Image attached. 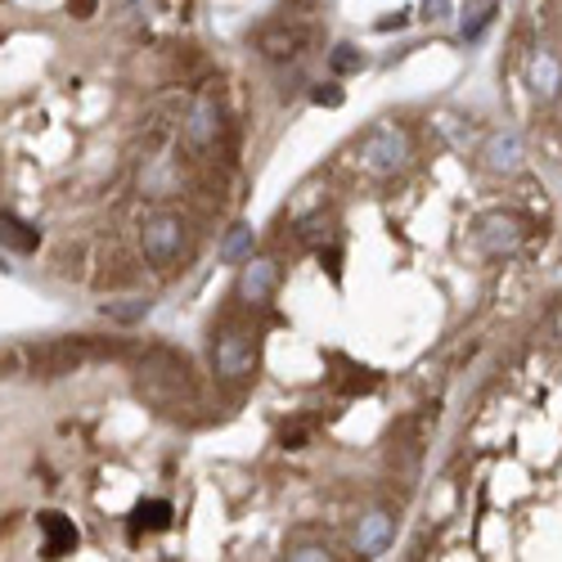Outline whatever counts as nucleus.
Returning <instances> with one entry per match:
<instances>
[{
    "label": "nucleus",
    "instance_id": "f257e3e1",
    "mask_svg": "<svg viewBox=\"0 0 562 562\" xmlns=\"http://www.w3.org/2000/svg\"><path fill=\"white\" fill-rule=\"evenodd\" d=\"M356 154H360V167L369 176H396L405 167V158H409V139H405V131L396 122H383V126H373L360 139Z\"/></svg>",
    "mask_w": 562,
    "mask_h": 562
},
{
    "label": "nucleus",
    "instance_id": "f03ea898",
    "mask_svg": "<svg viewBox=\"0 0 562 562\" xmlns=\"http://www.w3.org/2000/svg\"><path fill=\"white\" fill-rule=\"evenodd\" d=\"M139 248H145V261H149L154 270L176 266L180 252H184V221H180V216H154V221H145Z\"/></svg>",
    "mask_w": 562,
    "mask_h": 562
},
{
    "label": "nucleus",
    "instance_id": "7ed1b4c3",
    "mask_svg": "<svg viewBox=\"0 0 562 562\" xmlns=\"http://www.w3.org/2000/svg\"><path fill=\"white\" fill-rule=\"evenodd\" d=\"M522 244V221L518 216H504V212H491L477 221V248L491 252V257H508L518 252Z\"/></svg>",
    "mask_w": 562,
    "mask_h": 562
},
{
    "label": "nucleus",
    "instance_id": "20e7f679",
    "mask_svg": "<svg viewBox=\"0 0 562 562\" xmlns=\"http://www.w3.org/2000/svg\"><path fill=\"white\" fill-rule=\"evenodd\" d=\"M180 135H184V145H190L194 154L216 149V135H221V113H216V100H199L190 113H184V117H180Z\"/></svg>",
    "mask_w": 562,
    "mask_h": 562
},
{
    "label": "nucleus",
    "instance_id": "39448f33",
    "mask_svg": "<svg viewBox=\"0 0 562 562\" xmlns=\"http://www.w3.org/2000/svg\"><path fill=\"white\" fill-rule=\"evenodd\" d=\"M252 342H248V334H239V329H225L221 338H216V373L221 379H244V373H252Z\"/></svg>",
    "mask_w": 562,
    "mask_h": 562
},
{
    "label": "nucleus",
    "instance_id": "423d86ee",
    "mask_svg": "<svg viewBox=\"0 0 562 562\" xmlns=\"http://www.w3.org/2000/svg\"><path fill=\"white\" fill-rule=\"evenodd\" d=\"M531 86H536L540 100H553L558 90H562V64L549 50H536V59H531Z\"/></svg>",
    "mask_w": 562,
    "mask_h": 562
},
{
    "label": "nucleus",
    "instance_id": "0eeeda50",
    "mask_svg": "<svg viewBox=\"0 0 562 562\" xmlns=\"http://www.w3.org/2000/svg\"><path fill=\"white\" fill-rule=\"evenodd\" d=\"M518 162H522L518 135H495L491 145H486V167L491 171H518Z\"/></svg>",
    "mask_w": 562,
    "mask_h": 562
},
{
    "label": "nucleus",
    "instance_id": "6e6552de",
    "mask_svg": "<svg viewBox=\"0 0 562 562\" xmlns=\"http://www.w3.org/2000/svg\"><path fill=\"white\" fill-rule=\"evenodd\" d=\"M302 45V32H289V27H266L261 32V55L266 59H293Z\"/></svg>",
    "mask_w": 562,
    "mask_h": 562
},
{
    "label": "nucleus",
    "instance_id": "1a4fd4ad",
    "mask_svg": "<svg viewBox=\"0 0 562 562\" xmlns=\"http://www.w3.org/2000/svg\"><path fill=\"white\" fill-rule=\"evenodd\" d=\"M270 289H274V261H248V270H244V297L248 302H266Z\"/></svg>",
    "mask_w": 562,
    "mask_h": 562
},
{
    "label": "nucleus",
    "instance_id": "9d476101",
    "mask_svg": "<svg viewBox=\"0 0 562 562\" xmlns=\"http://www.w3.org/2000/svg\"><path fill=\"white\" fill-rule=\"evenodd\" d=\"M387 536H392V518H387V513H373V518H364V527H360V553H379L387 544Z\"/></svg>",
    "mask_w": 562,
    "mask_h": 562
},
{
    "label": "nucleus",
    "instance_id": "9b49d317",
    "mask_svg": "<svg viewBox=\"0 0 562 562\" xmlns=\"http://www.w3.org/2000/svg\"><path fill=\"white\" fill-rule=\"evenodd\" d=\"M221 257H225V261H244V257H252V229H244V225L234 229L229 239L221 244Z\"/></svg>",
    "mask_w": 562,
    "mask_h": 562
},
{
    "label": "nucleus",
    "instance_id": "f8f14e48",
    "mask_svg": "<svg viewBox=\"0 0 562 562\" xmlns=\"http://www.w3.org/2000/svg\"><path fill=\"white\" fill-rule=\"evenodd\" d=\"M171 522V508L158 499V504H145L139 508V527H167Z\"/></svg>",
    "mask_w": 562,
    "mask_h": 562
},
{
    "label": "nucleus",
    "instance_id": "ddd939ff",
    "mask_svg": "<svg viewBox=\"0 0 562 562\" xmlns=\"http://www.w3.org/2000/svg\"><path fill=\"white\" fill-rule=\"evenodd\" d=\"M356 68H364V59L351 50V45H338L334 50V72H356Z\"/></svg>",
    "mask_w": 562,
    "mask_h": 562
},
{
    "label": "nucleus",
    "instance_id": "4468645a",
    "mask_svg": "<svg viewBox=\"0 0 562 562\" xmlns=\"http://www.w3.org/2000/svg\"><path fill=\"white\" fill-rule=\"evenodd\" d=\"M289 558H329V549H324V544H293Z\"/></svg>",
    "mask_w": 562,
    "mask_h": 562
},
{
    "label": "nucleus",
    "instance_id": "2eb2a0df",
    "mask_svg": "<svg viewBox=\"0 0 562 562\" xmlns=\"http://www.w3.org/2000/svg\"><path fill=\"white\" fill-rule=\"evenodd\" d=\"M315 104H329V109L342 104V90H334V86L329 90H315Z\"/></svg>",
    "mask_w": 562,
    "mask_h": 562
},
{
    "label": "nucleus",
    "instance_id": "dca6fc26",
    "mask_svg": "<svg viewBox=\"0 0 562 562\" xmlns=\"http://www.w3.org/2000/svg\"><path fill=\"white\" fill-rule=\"evenodd\" d=\"M441 10H446V0H428V14L432 19H441Z\"/></svg>",
    "mask_w": 562,
    "mask_h": 562
}]
</instances>
